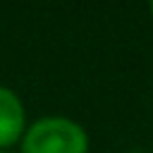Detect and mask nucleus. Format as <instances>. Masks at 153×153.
Returning <instances> with one entry per match:
<instances>
[{
	"mask_svg": "<svg viewBox=\"0 0 153 153\" xmlns=\"http://www.w3.org/2000/svg\"><path fill=\"white\" fill-rule=\"evenodd\" d=\"M86 129L62 115H48L31 122L19 141V153H88Z\"/></svg>",
	"mask_w": 153,
	"mask_h": 153,
	"instance_id": "nucleus-1",
	"label": "nucleus"
},
{
	"mask_svg": "<svg viewBox=\"0 0 153 153\" xmlns=\"http://www.w3.org/2000/svg\"><path fill=\"white\" fill-rule=\"evenodd\" d=\"M26 127V108L19 93L10 86H0V148L12 151V146L22 141Z\"/></svg>",
	"mask_w": 153,
	"mask_h": 153,
	"instance_id": "nucleus-2",
	"label": "nucleus"
},
{
	"mask_svg": "<svg viewBox=\"0 0 153 153\" xmlns=\"http://www.w3.org/2000/svg\"><path fill=\"white\" fill-rule=\"evenodd\" d=\"M148 10H151V17H153V2H151V5H148Z\"/></svg>",
	"mask_w": 153,
	"mask_h": 153,
	"instance_id": "nucleus-3",
	"label": "nucleus"
},
{
	"mask_svg": "<svg viewBox=\"0 0 153 153\" xmlns=\"http://www.w3.org/2000/svg\"><path fill=\"white\" fill-rule=\"evenodd\" d=\"M0 153H14V151H2V148H0Z\"/></svg>",
	"mask_w": 153,
	"mask_h": 153,
	"instance_id": "nucleus-4",
	"label": "nucleus"
}]
</instances>
